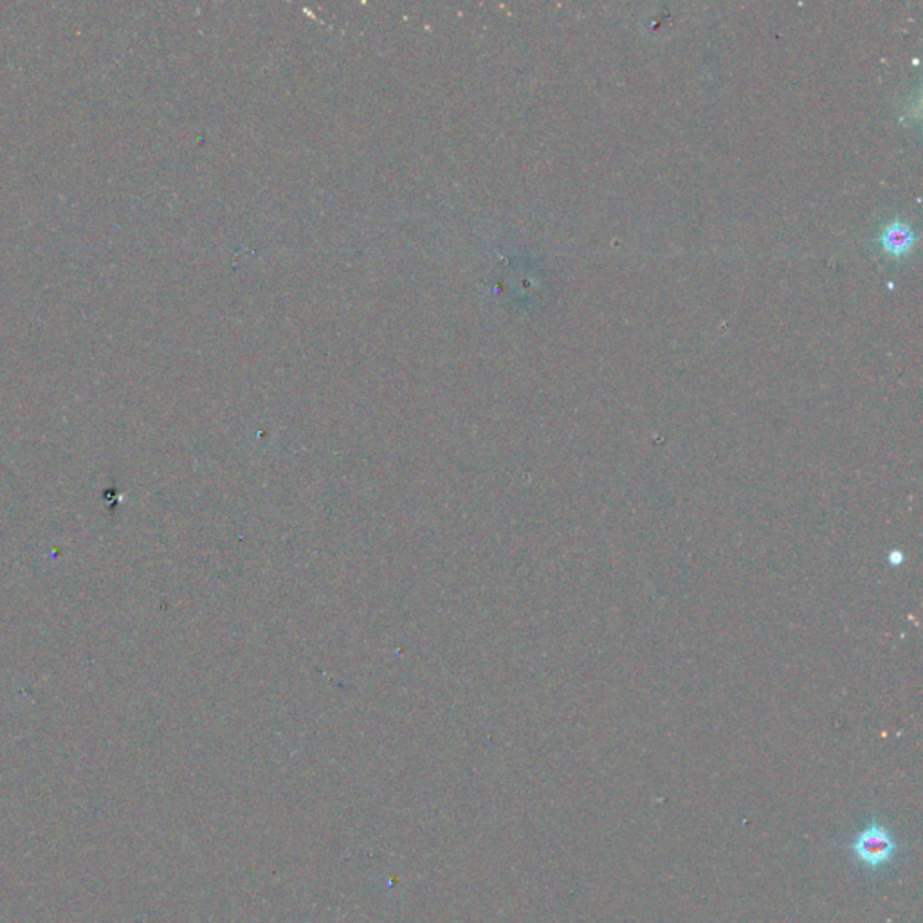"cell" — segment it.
I'll list each match as a JSON object with an SVG mask.
<instances>
[{
  "label": "cell",
  "instance_id": "obj_2",
  "mask_svg": "<svg viewBox=\"0 0 923 923\" xmlns=\"http://www.w3.org/2000/svg\"><path fill=\"white\" fill-rule=\"evenodd\" d=\"M913 231L902 222H893L882 233V248L893 256H902L913 245Z\"/></svg>",
  "mask_w": 923,
  "mask_h": 923
},
{
  "label": "cell",
  "instance_id": "obj_1",
  "mask_svg": "<svg viewBox=\"0 0 923 923\" xmlns=\"http://www.w3.org/2000/svg\"><path fill=\"white\" fill-rule=\"evenodd\" d=\"M896 848H899L896 840L882 825L868 826L851 842L853 856L860 864H864L870 870H879L882 866L890 864L896 853Z\"/></svg>",
  "mask_w": 923,
  "mask_h": 923
}]
</instances>
